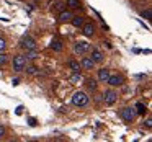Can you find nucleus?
<instances>
[{"label":"nucleus","mask_w":152,"mask_h":142,"mask_svg":"<svg viewBox=\"0 0 152 142\" xmlns=\"http://www.w3.org/2000/svg\"><path fill=\"white\" fill-rule=\"evenodd\" d=\"M72 105L79 106V108H83V106L88 105V95L85 92H75L72 96Z\"/></svg>","instance_id":"obj_1"},{"label":"nucleus","mask_w":152,"mask_h":142,"mask_svg":"<svg viewBox=\"0 0 152 142\" xmlns=\"http://www.w3.org/2000/svg\"><path fill=\"white\" fill-rule=\"evenodd\" d=\"M36 39L33 36H23L20 41V47L25 51H30V49H36Z\"/></svg>","instance_id":"obj_2"},{"label":"nucleus","mask_w":152,"mask_h":142,"mask_svg":"<svg viewBox=\"0 0 152 142\" xmlns=\"http://www.w3.org/2000/svg\"><path fill=\"white\" fill-rule=\"evenodd\" d=\"M121 118L124 122H132L136 118V109L134 108H129V106H126V108L121 109Z\"/></svg>","instance_id":"obj_3"},{"label":"nucleus","mask_w":152,"mask_h":142,"mask_svg":"<svg viewBox=\"0 0 152 142\" xmlns=\"http://www.w3.org/2000/svg\"><path fill=\"white\" fill-rule=\"evenodd\" d=\"M103 100H105V105L111 106L116 103V100H118V93L115 92V90H106L105 93H103Z\"/></svg>","instance_id":"obj_4"},{"label":"nucleus","mask_w":152,"mask_h":142,"mask_svg":"<svg viewBox=\"0 0 152 142\" xmlns=\"http://www.w3.org/2000/svg\"><path fill=\"white\" fill-rule=\"evenodd\" d=\"M74 51H75V54H87L90 51V44L87 43V41H77L75 44H74Z\"/></svg>","instance_id":"obj_5"},{"label":"nucleus","mask_w":152,"mask_h":142,"mask_svg":"<svg viewBox=\"0 0 152 142\" xmlns=\"http://www.w3.org/2000/svg\"><path fill=\"white\" fill-rule=\"evenodd\" d=\"M25 66H26V59H25V56H15L13 57V70L15 72H21V70H25Z\"/></svg>","instance_id":"obj_6"},{"label":"nucleus","mask_w":152,"mask_h":142,"mask_svg":"<svg viewBox=\"0 0 152 142\" xmlns=\"http://www.w3.org/2000/svg\"><path fill=\"white\" fill-rule=\"evenodd\" d=\"M106 83L111 85V87H121L123 83H124V79H123V75H118V74H116V75H111V74H110Z\"/></svg>","instance_id":"obj_7"},{"label":"nucleus","mask_w":152,"mask_h":142,"mask_svg":"<svg viewBox=\"0 0 152 142\" xmlns=\"http://www.w3.org/2000/svg\"><path fill=\"white\" fill-rule=\"evenodd\" d=\"M82 33L85 34L87 38L93 36V34H95V25L93 23H83L82 25Z\"/></svg>","instance_id":"obj_8"},{"label":"nucleus","mask_w":152,"mask_h":142,"mask_svg":"<svg viewBox=\"0 0 152 142\" xmlns=\"http://www.w3.org/2000/svg\"><path fill=\"white\" fill-rule=\"evenodd\" d=\"M80 67H83L85 70H92L95 67V62H93L92 57H83L82 62H80Z\"/></svg>","instance_id":"obj_9"},{"label":"nucleus","mask_w":152,"mask_h":142,"mask_svg":"<svg viewBox=\"0 0 152 142\" xmlns=\"http://www.w3.org/2000/svg\"><path fill=\"white\" fill-rule=\"evenodd\" d=\"M74 17V13L70 10H62L59 13V20L62 21V23H66V21H70V18Z\"/></svg>","instance_id":"obj_10"},{"label":"nucleus","mask_w":152,"mask_h":142,"mask_svg":"<svg viewBox=\"0 0 152 142\" xmlns=\"http://www.w3.org/2000/svg\"><path fill=\"white\" fill-rule=\"evenodd\" d=\"M90 57H92L93 62L96 64V62H102L103 57H105V56H103V52H102L100 49H92V56H90Z\"/></svg>","instance_id":"obj_11"},{"label":"nucleus","mask_w":152,"mask_h":142,"mask_svg":"<svg viewBox=\"0 0 152 142\" xmlns=\"http://www.w3.org/2000/svg\"><path fill=\"white\" fill-rule=\"evenodd\" d=\"M51 49L61 52V51L64 49V43H62L61 39H53V41H51Z\"/></svg>","instance_id":"obj_12"},{"label":"nucleus","mask_w":152,"mask_h":142,"mask_svg":"<svg viewBox=\"0 0 152 142\" xmlns=\"http://www.w3.org/2000/svg\"><path fill=\"white\" fill-rule=\"evenodd\" d=\"M110 69H105V67H103V69H100L98 70V80L100 82H106V80H108V77H110Z\"/></svg>","instance_id":"obj_13"},{"label":"nucleus","mask_w":152,"mask_h":142,"mask_svg":"<svg viewBox=\"0 0 152 142\" xmlns=\"http://www.w3.org/2000/svg\"><path fill=\"white\" fill-rule=\"evenodd\" d=\"M38 57H39V52H38L36 49H30L25 54V59L26 60H34V59H38Z\"/></svg>","instance_id":"obj_14"},{"label":"nucleus","mask_w":152,"mask_h":142,"mask_svg":"<svg viewBox=\"0 0 152 142\" xmlns=\"http://www.w3.org/2000/svg\"><path fill=\"white\" fill-rule=\"evenodd\" d=\"M70 23L75 28H82V25L85 23V21H83V17H75V15H74V17L70 18Z\"/></svg>","instance_id":"obj_15"},{"label":"nucleus","mask_w":152,"mask_h":142,"mask_svg":"<svg viewBox=\"0 0 152 142\" xmlns=\"http://www.w3.org/2000/svg\"><path fill=\"white\" fill-rule=\"evenodd\" d=\"M145 113H147V106H145L144 103H137V105H136V114L144 116Z\"/></svg>","instance_id":"obj_16"},{"label":"nucleus","mask_w":152,"mask_h":142,"mask_svg":"<svg viewBox=\"0 0 152 142\" xmlns=\"http://www.w3.org/2000/svg\"><path fill=\"white\" fill-rule=\"evenodd\" d=\"M85 87L88 88V92H95L96 90V82L93 79H88V80H85Z\"/></svg>","instance_id":"obj_17"},{"label":"nucleus","mask_w":152,"mask_h":142,"mask_svg":"<svg viewBox=\"0 0 152 142\" xmlns=\"http://www.w3.org/2000/svg\"><path fill=\"white\" fill-rule=\"evenodd\" d=\"M69 67L72 72H80V64L77 60H69Z\"/></svg>","instance_id":"obj_18"},{"label":"nucleus","mask_w":152,"mask_h":142,"mask_svg":"<svg viewBox=\"0 0 152 142\" xmlns=\"http://www.w3.org/2000/svg\"><path fill=\"white\" fill-rule=\"evenodd\" d=\"M25 69H26V74H30V75H34V74H38V70H39L36 66H28V67L25 66Z\"/></svg>","instance_id":"obj_19"},{"label":"nucleus","mask_w":152,"mask_h":142,"mask_svg":"<svg viewBox=\"0 0 152 142\" xmlns=\"http://www.w3.org/2000/svg\"><path fill=\"white\" fill-rule=\"evenodd\" d=\"M80 80H82V74H80V72H74V75L70 77V82L77 83V82H80Z\"/></svg>","instance_id":"obj_20"},{"label":"nucleus","mask_w":152,"mask_h":142,"mask_svg":"<svg viewBox=\"0 0 152 142\" xmlns=\"http://www.w3.org/2000/svg\"><path fill=\"white\" fill-rule=\"evenodd\" d=\"M7 62H8V56L4 54V52H0V67L7 66Z\"/></svg>","instance_id":"obj_21"},{"label":"nucleus","mask_w":152,"mask_h":142,"mask_svg":"<svg viewBox=\"0 0 152 142\" xmlns=\"http://www.w3.org/2000/svg\"><path fill=\"white\" fill-rule=\"evenodd\" d=\"M67 5L70 8H77V7H80V0H67Z\"/></svg>","instance_id":"obj_22"},{"label":"nucleus","mask_w":152,"mask_h":142,"mask_svg":"<svg viewBox=\"0 0 152 142\" xmlns=\"http://www.w3.org/2000/svg\"><path fill=\"white\" fill-rule=\"evenodd\" d=\"M5 134H7V129H5V126H0V139H4Z\"/></svg>","instance_id":"obj_23"},{"label":"nucleus","mask_w":152,"mask_h":142,"mask_svg":"<svg viewBox=\"0 0 152 142\" xmlns=\"http://www.w3.org/2000/svg\"><path fill=\"white\" fill-rule=\"evenodd\" d=\"M5 46H7V44H5V39H4V38H0V52L5 49Z\"/></svg>","instance_id":"obj_24"},{"label":"nucleus","mask_w":152,"mask_h":142,"mask_svg":"<svg viewBox=\"0 0 152 142\" xmlns=\"http://www.w3.org/2000/svg\"><path fill=\"white\" fill-rule=\"evenodd\" d=\"M142 17L149 20V18H151V10H149V8H147V10H144V12H142Z\"/></svg>","instance_id":"obj_25"},{"label":"nucleus","mask_w":152,"mask_h":142,"mask_svg":"<svg viewBox=\"0 0 152 142\" xmlns=\"http://www.w3.org/2000/svg\"><path fill=\"white\" fill-rule=\"evenodd\" d=\"M28 122H30V126H36V119H34V118H30V119H28Z\"/></svg>","instance_id":"obj_26"},{"label":"nucleus","mask_w":152,"mask_h":142,"mask_svg":"<svg viewBox=\"0 0 152 142\" xmlns=\"http://www.w3.org/2000/svg\"><path fill=\"white\" fill-rule=\"evenodd\" d=\"M145 126H147V127H151V126H152V119H147V121H145Z\"/></svg>","instance_id":"obj_27"},{"label":"nucleus","mask_w":152,"mask_h":142,"mask_svg":"<svg viewBox=\"0 0 152 142\" xmlns=\"http://www.w3.org/2000/svg\"><path fill=\"white\" fill-rule=\"evenodd\" d=\"M12 83H13V85H18V83H20V80H18V79H13V80H12Z\"/></svg>","instance_id":"obj_28"},{"label":"nucleus","mask_w":152,"mask_h":142,"mask_svg":"<svg viewBox=\"0 0 152 142\" xmlns=\"http://www.w3.org/2000/svg\"><path fill=\"white\" fill-rule=\"evenodd\" d=\"M34 2H39V0H34Z\"/></svg>","instance_id":"obj_29"},{"label":"nucleus","mask_w":152,"mask_h":142,"mask_svg":"<svg viewBox=\"0 0 152 142\" xmlns=\"http://www.w3.org/2000/svg\"><path fill=\"white\" fill-rule=\"evenodd\" d=\"M20 2H25V0H20Z\"/></svg>","instance_id":"obj_30"}]
</instances>
